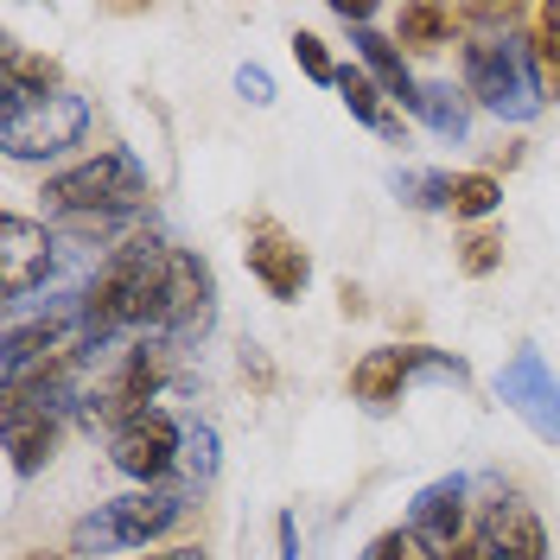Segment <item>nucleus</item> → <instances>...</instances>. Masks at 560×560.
Returning <instances> with one entry per match:
<instances>
[{
  "mask_svg": "<svg viewBox=\"0 0 560 560\" xmlns=\"http://www.w3.org/2000/svg\"><path fill=\"white\" fill-rule=\"evenodd\" d=\"M166 268H173V243H166L160 230H128L121 243L108 248V261L96 268V280L77 287V313H83V325H90L96 338L128 331V325H147V331H153Z\"/></svg>",
  "mask_w": 560,
  "mask_h": 560,
  "instance_id": "nucleus-1",
  "label": "nucleus"
},
{
  "mask_svg": "<svg viewBox=\"0 0 560 560\" xmlns=\"http://www.w3.org/2000/svg\"><path fill=\"white\" fill-rule=\"evenodd\" d=\"M45 210H58V217H96V223H121V217H135L147 210L153 198V178L140 166L128 147H96V153H83L77 166L45 178Z\"/></svg>",
  "mask_w": 560,
  "mask_h": 560,
  "instance_id": "nucleus-2",
  "label": "nucleus"
},
{
  "mask_svg": "<svg viewBox=\"0 0 560 560\" xmlns=\"http://www.w3.org/2000/svg\"><path fill=\"white\" fill-rule=\"evenodd\" d=\"M458 90L497 121H535L541 115V90L528 70L523 33H485L458 45Z\"/></svg>",
  "mask_w": 560,
  "mask_h": 560,
  "instance_id": "nucleus-3",
  "label": "nucleus"
},
{
  "mask_svg": "<svg viewBox=\"0 0 560 560\" xmlns=\"http://www.w3.org/2000/svg\"><path fill=\"white\" fill-rule=\"evenodd\" d=\"M173 376V338H160V331H147L135 345L121 350V363H115V376H108L96 395H83V427H128L135 415H147L153 401H160V388Z\"/></svg>",
  "mask_w": 560,
  "mask_h": 560,
  "instance_id": "nucleus-4",
  "label": "nucleus"
},
{
  "mask_svg": "<svg viewBox=\"0 0 560 560\" xmlns=\"http://www.w3.org/2000/svg\"><path fill=\"white\" fill-rule=\"evenodd\" d=\"M185 516V490H128V497H108L96 503L83 523H77V555H115V548H147L153 535Z\"/></svg>",
  "mask_w": 560,
  "mask_h": 560,
  "instance_id": "nucleus-5",
  "label": "nucleus"
},
{
  "mask_svg": "<svg viewBox=\"0 0 560 560\" xmlns=\"http://www.w3.org/2000/svg\"><path fill=\"white\" fill-rule=\"evenodd\" d=\"M415 376H453V383H465V363L446 357V350H433V345H383V350H363L350 363V395L370 415H388L408 395Z\"/></svg>",
  "mask_w": 560,
  "mask_h": 560,
  "instance_id": "nucleus-6",
  "label": "nucleus"
},
{
  "mask_svg": "<svg viewBox=\"0 0 560 560\" xmlns=\"http://www.w3.org/2000/svg\"><path fill=\"white\" fill-rule=\"evenodd\" d=\"M108 465L121 478H135L140 490H166L178 478V465H185V427L166 408H147V415H135L128 427L108 433Z\"/></svg>",
  "mask_w": 560,
  "mask_h": 560,
  "instance_id": "nucleus-7",
  "label": "nucleus"
},
{
  "mask_svg": "<svg viewBox=\"0 0 560 560\" xmlns=\"http://www.w3.org/2000/svg\"><path fill=\"white\" fill-rule=\"evenodd\" d=\"M90 135V103L83 96H45L33 108H13V115H0V147H7V160H58L70 147H83Z\"/></svg>",
  "mask_w": 560,
  "mask_h": 560,
  "instance_id": "nucleus-8",
  "label": "nucleus"
},
{
  "mask_svg": "<svg viewBox=\"0 0 560 560\" xmlns=\"http://www.w3.org/2000/svg\"><path fill=\"white\" fill-rule=\"evenodd\" d=\"M243 261H248V275L261 280V293L280 300V306H293V300L306 293V280H313V255H306L300 236H293L287 223H275V217H255V223H248Z\"/></svg>",
  "mask_w": 560,
  "mask_h": 560,
  "instance_id": "nucleus-9",
  "label": "nucleus"
},
{
  "mask_svg": "<svg viewBox=\"0 0 560 560\" xmlns=\"http://www.w3.org/2000/svg\"><path fill=\"white\" fill-rule=\"evenodd\" d=\"M497 395H503V408L523 420L535 440H548L560 446V376L548 370V357L541 350H516L510 363H503V376H497Z\"/></svg>",
  "mask_w": 560,
  "mask_h": 560,
  "instance_id": "nucleus-10",
  "label": "nucleus"
},
{
  "mask_svg": "<svg viewBox=\"0 0 560 560\" xmlns=\"http://www.w3.org/2000/svg\"><path fill=\"white\" fill-rule=\"evenodd\" d=\"M210 313H217V275H210V261L191 255V248H173V268H166V287H160L153 331H160V338H191V331L210 325Z\"/></svg>",
  "mask_w": 560,
  "mask_h": 560,
  "instance_id": "nucleus-11",
  "label": "nucleus"
},
{
  "mask_svg": "<svg viewBox=\"0 0 560 560\" xmlns=\"http://www.w3.org/2000/svg\"><path fill=\"white\" fill-rule=\"evenodd\" d=\"M51 261H58V236L26 217V210H7L0 217V293L7 300H26L51 280Z\"/></svg>",
  "mask_w": 560,
  "mask_h": 560,
  "instance_id": "nucleus-12",
  "label": "nucleus"
},
{
  "mask_svg": "<svg viewBox=\"0 0 560 560\" xmlns=\"http://www.w3.org/2000/svg\"><path fill=\"white\" fill-rule=\"evenodd\" d=\"M478 528H485V541H490V560H548V528H541V516L528 510L523 497L497 490L478 510Z\"/></svg>",
  "mask_w": 560,
  "mask_h": 560,
  "instance_id": "nucleus-13",
  "label": "nucleus"
},
{
  "mask_svg": "<svg viewBox=\"0 0 560 560\" xmlns=\"http://www.w3.org/2000/svg\"><path fill=\"white\" fill-rule=\"evenodd\" d=\"M408 528H415V535H427L433 548H453L458 535L471 528V485H465V478H433V485L415 497Z\"/></svg>",
  "mask_w": 560,
  "mask_h": 560,
  "instance_id": "nucleus-14",
  "label": "nucleus"
},
{
  "mask_svg": "<svg viewBox=\"0 0 560 560\" xmlns=\"http://www.w3.org/2000/svg\"><path fill=\"white\" fill-rule=\"evenodd\" d=\"M58 90H65V70L51 65V58L26 51L20 38L0 45V115L33 108V103H45V96H58Z\"/></svg>",
  "mask_w": 560,
  "mask_h": 560,
  "instance_id": "nucleus-15",
  "label": "nucleus"
},
{
  "mask_svg": "<svg viewBox=\"0 0 560 560\" xmlns=\"http://www.w3.org/2000/svg\"><path fill=\"white\" fill-rule=\"evenodd\" d=\"M65 440V415L58 408H20L7 415V453H13V478H38Z\"/></svg>",
  "mask_w": 560,
  "mask_h": 560,
  "instance_id": "nucleus-16",
  "label": "nucleus"
},
{
  "mask_svg": "<svg viewBox=\"0 0 560 560\" xmlns=\"http://www.w3.org/2000/svg\"><path fill=\"white\" fill-rule=\"evenodd\" d=\"M523 51L541 103H560V0H535L523 20Z\"/></svg>",
  "mask_w": 560,
  "mask_h": 560,
  "instance_id": "nucleus-17",
  "label": "nucleus"
},
{
  "mask_svg": "<svg viewBox=\"0 0 560 560\" xmlns=\"http://www.w3.org/2000/svg\"><path fill=\"white\" fill-rule=\"evenodd\" d=\"M357 51H363V70L388 90V103H395V108H415L420 103V83H415V70H408V51L395 45V33L363 26V33H357Z\"/></svg>",
  "mask_w": 560,
  "mask_h": 560,
  "instance_id": "nucleus-18",
  "label": "nucleus"
},
{
  "mask_svg": "<svg viewBox=\"0 0 560 560\" xmlns=\"http://www.w3.org/2000/svg\"><path fill=\"white\" fill-rule=\"evenodd\" d=\"M338 96H345V108L363 121V128H376L383 140H401V108L388 103V90L370 77V70H357V65H338V83H331Z\"/></svg>",
  "mask_w": 560,
  "mask_h": 560,
  "instance_id": "nucleus-19",
  "label": "nucleus"
},
{
  "mask_svg": "<svg viewBox=\"0 0 560 560\" xmlns=\"http://www.w3.org/2000/svg\"><path fill=\"white\" fill-rule=\"evenodd\" d=\"M453 38H458V13H453V7L408 0V7L395 13V45H401V51H415V58H433V51H446Z\"/></svg>",
  "mask_w": 560,
  "mask_h": 560,
  "instance_id": "nucleus-20",
  "label": "nucleus"
},
{
  "mask_svg": "<svg viewBox=\"0 0 560 560\" xmlns=\"http://www.w3.org/2000/svg\"><path fill=\"white\" fill-rule=\"evenodd\" d=\"M415 115L440 140H465V128H471V96H465V90H453V83H420Z\"/></svg>",
  "mask_w": 560,
  "mask_h": 560,
  "instance_id": "nucleus-21",
  "label": "nucleus"
},
{
  "mask_svg": "<svg viewBox=\"0 0 560 560\" xmlns=\"http://www.w3.org/2000/svg\"><path fill=\"white\" fill-rule=\"evenodd\" d=\"M497 205H503V185H497L490 173H453V185H446V210H453L458 223L478 230Z\"/></svg>",
  "mask_w": 560,
  "mask_h": 560,
  "instance_id": "nucleus-22",
  "label": "nucleus"
},
{
  "mask_svg": "<svg viewBox=\"0 0 560 560\" xmlns=\"http://www.w3.org/2000/svg\"><path fill=\"white\" fill-rule=\"evenodd\" d=\"M503 230L497 223H478V230H465L458 236V275H471V280H485V275H497L503 268Z\"/></svg>",
  "mask_w": 560,
  "mask_h": 560,
  "instance_id": "nucleus-23",
  "label": "nucleus"
},
{
  "mask_svg": "<svg viewBox=\"0 0 560 560\" xmlns=\"http://www.w3.org/2000/svg\"><path fill=\"white\" fill-rule=\"evenodd\" d=\"M363 560H440V548L427 541V535H415V528H383L370 548H363Z\"/></svg>",
  "mask_w": 560,
  "mask_h": 560,
  "instance_id": "nucleus-24",
  "label": "nucleus"
},
{
  "mask_svg": "<svg viewBox=\"0 0 560 560\" xmlns=\"http://www.w3.org/2000/svg\"><path fill=\"white\" fill-rule=\"evenodd\" d=\"M178 478L185 485H210L217 478V433H210L205 420L185 427V465H178Z\"/></svg>",
  "mask_w": 560,
  "mask_h": 560,
  "instance_id": "nucleus-25",
  "label": "nucleus"
},
{
  "mask_svg": "<svg viewBox=\"0 0 560 560\" xmlns=\"http://www.w3.org/2000/svg\"><path fill=\"white\" fill-rule=\"evenodd\" d=\"M446 185H453V173H401L395 178L401 205H415V210H446Z\"/></svg>",
  "mask_w": 560,
  "mask_h": 560,
  "instance_id": "nucleus-26",
  "label": "nucleus"
},
{
  "mask_svg": "<svg viewBox=\"0 0 560 560\" xmlns=\"http://www.w3.org/2000/svg\"><path fill=\"white\" fill-rule=\"evenodd\" d=\"M293 58H300V70H306L313 83H338V65H331V51H325L318 33H293Z\"/></svg>",
  "mask_w": 560,
  "mask_h": 560,
  "instance_id": "nucleus-27",
  "label": "nucleus"
},
{
  "mask_svg": "<svg viewBox=\"0 0 560 560\" xmlns=\"http://www.w3.org/2000/svg\"><path fill=\"white\" fill-rule=\"evenodd\" d=\"M243 383L255 388V395H275V363H268L261 345H243Z\"/></svg>",
  "mask_w": 560,
  "mask_h": 560,
  "instance_id": "nucleus-28",
  "label": "nucleus"
},
{
  "mask_svg": "<svg viewBox=\"0 0 560 560\" xmlns=\"http://www.w3.org/2000/svg\"><path fill=\"white\" fill-rule=\"evenodd\" d=\"M236 90H243V96H248L255 108H261V103H275V77H268L261 65H243V70H236Z\"/></svg>",
  "mask_w": 560,
  "mask_h": 560,
  "instance_id": "nucleus-29",
  "label": "nucleus"
},
{
  "mask_svg": "<svg viewBox=\"0 0 560 560\" xmlns=\"http://www.w3.org/2000/svg\"><path fill=\"white\" fill-rule=\"evenodd\" d=\"M440 560H490V541H485V528L471 523L465 535H458L453 548H440Z\"/></svg>",
  "mask_w": 560,
  "mask_h": 560,
  "instance_id": "nucleus-30",
  "label": "nucleus"
},
{
  "mask_svg": "<svg viewBox=\"0 0 560 560\" xmlns=\"http://www.w3.org/2000/svg\"><path fill=\"white\" fill-rule=\"evenodd\" d=\"M510 166H523V140H503V147H490L485 153V166H478V173H510Z\"/></svg>",
  "mask_w": 560,
  "mask_h": 560,
  "instance_id": "nucleus-31",
  "label": "nucleus"
},
{
  "mask_svg": "<svg viewBox=\"0 0 560 560\" xmlns=\"http://www.w3.org/2000/svg\"><path fill=\"white\" fill-rule=\"evenodd\" d=\"M331 13H338V20H350L357 33H363V26H376V7H370V0H331Z\"/></svg>",
  "mask_w": 560,
  "mask_h": 560,
  "instance_id": "nucleus-32",
  "label": "nucleus"
},
{
  "mask_svg": "<svg viewBox=\"0 0 560 560\" xmlns=\"http://www.w3.org/2000/svg\"><path fill=\"white\" fill-rule=\"evenodd\" d=\"M338 313H345V318L370 313V300H363V287H357V280H338Z\"/></svg>",
  "mask_w": 560,
  "mask_h": 560,
  "instance_id": "nucleus-33",
  "label": "nucleus"
},
{
  "mask_svg": "<svg viewBox=\"0 0 560 560\" xmlns=\"http://www.w3.org/2000/svg\"><path fill=\"white\" fill-rule=\"evenodd\" d=\"M275 535H280V560H300V535H293V516H280Z\"/></svg>",
  "mask_w": 560,
  "mask_h": 560,
  "instance_id": "nucleus-34",
  "label": "nucleus"
},
{
  "mask_svg": "<svg viewBox=\"0 0 560 560\" xmlns=\"http://www.w3.org/2000/svg\"><path fill=\"white\" fill-rule=\"evenodd\" d=\"M135 560H205L198 548H166V555H135Z\"/></svg>",
  "mask_w": 560,
  "mask_h": 560,
  "instance_id": "nucleus-35",
  "label": "nucleus"
},
{
  "mask_svg": "<svg viewBox=\"0 0 560 560\" xmlns=\"http://www.w3.org/2000/svg\"><path fill=\"white\" fill-rule=\"evenodd\" d=\"M26 560H65V555H51V548H33V555H26Z\"/></svg>",
  "mask_w": 560,
  "mask_h": 560,
  "instance_id": "nucleus-36",
  "label": "nucleus"
}]
</instances>
